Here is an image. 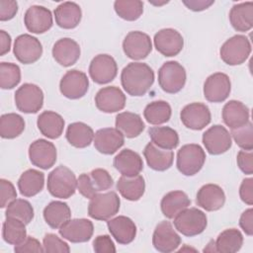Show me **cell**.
<instances>
[{"label":"cell","mask_w":253,"mask_h":253,"mask_svg":"<svg viewBox=\"0 0 253 253\" xmlns=\"http://www.w3.org/2000/svg\"><path fill=\"white\" fill-rule=\"evenodd\" d=\"M251 53V43L247 37L235 35L229 38L220 47L219 55L227 65H240L244 63Z\"/></svg>","instance_id":"cell-8"},{"label":"cell","mask_w":253,"mask_h":253,"mask_svg":"<svg viewBox=\"0 0 253 253\" xmlns=\"http://www.w3.org/2000/svg\"><path fill=\"white\" fill-rule=\"evenodd\" d=\"M57 157L55 145L43 138L33 141L29 146V158L34 166L47 170L51 168Z\"/></svg>","instance_id":"cell-13"},{"label":"cell","mask_w":253,"mask_h":253,"mask_svg":"<svg viewBox=\"0 0 253 253\" xmlns=\"http://www.w3.org/2000/svg\"><path fill=\"white\" fill-rule=\"evenodd\" d=\"M186 70L178 61H166L158 70V84L168 94L180 92L186 84Z\"/></svg>","instance_id":"cell-7"},{"label":"cell","mask_w":253,"mask_h":253,"mask_svg":"<svg viewBox=\"0 0 253 253\" xmlns=\"http://www.w3.org/2000/svg\"><path fill=\"white\" fill-rule=\"evenodd\" d=\"M14 251L16 253H25V252H44L43 246L41 242L33 236H27V238L20 244L15 245Z\"/></svg>","instance_id":"cell-52"},{"label":"cell","mask_w":253,"mask_h":253,"mask_svg":"<svg viewBox=\"0 0 253 253\" xmlns=\"http://www.w3.org/2000/svg\"><path fill=\"white\" fill-rule=\"evenodd\" d=\"M121 83L124 90L130 96L145 95L154 83L152 68L143 62H130L121 73Z\"/></svg>","instance_id":"cell-1"},{"label":"cell","mask_w":253,"mask_h":253,"mask_svg":"<svg viewBox=\"0 0 253 253\" xmlns=\"http://www.w3.org/2000/svg\"><path fill=\"white\" fill-rule=\"evenodd\" d=\"M214 3V1L211 0H190V1H183V4L185 6H187V8L189 10L195 11V12H200V11H204L206 9H208L209 7H211L212 4Z\"/></svg>","instance_id":"cell-56"},{"label":"cell","mask_w":253,"mask_h":253,"mask_svg":"<svg viewBox=\"0 0 253 253\" xmlns=\"http://www.w3.org/2000/svg\"><path fill=\"white\" fill-rule=\"evenodd\" d=\"M64 125L63 118L52 111L42 112L37 120V126L41 133L50 139H56L62 134Z\"/></svg>","instance_id":"cell-31"},{"label":"cell","mask_w":253,"mask_h":253,"mask_svg":"<svg viewBox=\"0 0 253 253\" xmlns=\"http://www.w3.org/2000/svg\"><path fill=\"white\" fill-rule=\"evenodd\" d=\"M117 190L127 201H138L144 194L145 182L141 175L133 177L122 176L117 182Z\"/></svg>","instance_id":"cell-36"},{"label":"cell","mask_w":253,"mask_h":253,"mask_svg":"<svg viewBox=\"0 0 253 253\" xmlns=\"http://www.w3.org/2000/svg\"><path fill=\"white\" fill-rule=\"evenodd\" d=\"M216 252L234 253L241 249L243 235L236 228H228L220 232L214 241Z\"/></svg>","instance_id":"cell-40"},{"label":"cell","mask_w":253,"mask_h":253,"mask_svg":"<svg viewBox=\"0 0 253 253\" xmlns=\"http://www.w3.org/2000/svg\"><path fill=\"white\" fill-rule=\"evenodd\" d=\"M196 203L207 211H215L223 207L225 194L220 186L216 184H206L198 191Z\"/></svg>","instance_id":"cell-24"},{"label":"cell","mask_w":253,"mask_h":253,"mask_svg":"<svg viewBox=\"0 0 253 253\" xmlns=\"http://www.w3.org/2000/svg\"><path fill=\"white\" fill-rule=\"evenodd\" d=\"M117 15L126 21H135L143 13V2L139 0H117L114 3Z\"/></svg>","instance_id":"cell-44"},{"label":"cell","mask_w":253,"mask_h":253,"mask_svg":"<svg viewBox=\"0 0 253 253\" xmlns=\"http://www.w3.org/2000/svg\"><path fill=\"white\" fill-rule=\"evenodd\" d=\"M152 244L157 251L161 253H170L179 247L181 244V237L170 221L162 220L154 229Z\"/></svg>","instance_id":"cell-18"},{"label":"cell","mask_w":253,"mask_h":253,"mask_svg":"<svg viewBox=\"0 0 253 253\" xmlns=\"http://www.w3.org/2000/svg\"><path fill=\"white\" fill-rule=\"evenodd\" d=\"M120 205L121 200L114 191L97 194L90 199L88 214L93 219L107 221L119 212Z\"/></svg>","instance_id":"cell-6"},{"label":"cell","mask_w":253,"mask_h":253,"mask_svg":"<svg viewBox=\"0 0 253 253\" xmlns=\"http://www.w3.org/2000/svg\"><path fill=\"white\" fill-rule=\"evenodd\" d=\"M143 156L147 165L154 171H166L174 161V152L169 149H163L149 142L143 149Z\"/></svg>","instance_id":"cell-28"},{"label":"cell","mask_w":253,"mask_h":253,"mask_svg":"<svg viewBox=\"0 0 253 253\" xmlns=\"http://www.w3.org/2000/svg\"><path fill=\"white\" fill-rule=\"evenodd\" d=\"M44 186V174L37 169H28L18 180V189L24 197L31 198L38 195Z\"/></svg>","instance_id":"cell-33"},{"label":"cell","mask_w":253,"mask_h":253,"mask_svg":"<svg viewBox=\"0 0 253 253\" xmlns=\"http://www.w3.org/2000/svg\"><path fill=\"white\" fill-rule=\"evenodd\" d=\"M203 251H204V252H216L214 241H213V240H211V241L209 242L208 246H207Z\"/></svg>","instance_id":"cell-58"},{"label":"cell","mask_w":253,"mask_h":253,"mask_svg":"<svg viewBox=\"0 0 253 253\" xmlns=\"http://www.w3.org/2000/svg\"><path fill=\"white\" fill-rule=\"evenodd\" d=\"M93 249L97 253H115L116 247L109 235H98L93 241Z\"/></svg>","instance_id":"cell-51"},{"label":"cell","mask_w":253,"mask_h":253,"mask_svg":"<svg viewBox=\"0 0 253 253\" xmlns=\"http://www.w3.org/2000/svg\"><path fill=\"white\" fill-rule=\"evenodd\" d=\"M180 119L187 128L201 130L211 123V114L206 104L194 102L186 105L182 109Z\"/></svg>","instance_id":"cell-16"},{"label":"cell","mask_w":253,"mask_h":253,"mask_svg":"<svg viewBox=\"0 0 253 253\" xmlns=\"http://www.w3.org/2000/svg\"><path fill=\"white\" fill-rule=\"evenodd\" d=\"M42 246H43L44 252H47V253H51V252L68 253L70 251L69 245L54 233H46L44 235L42 240Z\"/></svg>","instance_id":"cell-48"},{"label":"cell","mask_w":253,"mask_h":253,"mask_svg":"<svg viewBox=\"0 0 253 253\" xmlns=\"http://www.w3.org/2000/svg\"><path fill=\"white\" fill-rule=\"evenodd\" d=\"M14 100L20 112L36 114L42 108L43 92L36 84L25 83L16 90Z\"/></svg>","instance_id":"cell-9"},{"label":"cell","mask_w":253,"mask_h":253,"mask_svg":"<svg viewBox=\"0 0 253 253\" xmlns=\"http://www.w3.org/2000/svg\"><path fill=\"white\" fill-rule=\"evenodd\" d=\"M25 129L23 117L15 113L4 114L0 118V135L2 138L13 139L18 137Z\"/></svg>","instance_id":"cell-43"},{"label":"cell","mask_w":253,"mask_h":253,"mask_svg":"<svg viewBox=\"0 0 253 253\" xmlns=\"http://www.w3.org/2000/svg\"><path fill=\"white\" fill-rule=\"evenodd\" d=\"M126 95L117 86L101 88L95 96V105L97 109L107 114L122 111L126 106Z\"/></svg>","instance_id":"cell-20"},{"label":"cell","mask_w":253,"mask_h":253,"mask_svg":"<svg viewBox=\"0 0 253 253\" xmlns=\"http://www.w3.org/2000/svg\"><path fill=\"white\" fill-rule=\"evenodd\" d=\"M230 135L235 143L243 150L253 149V125L250 121L243 126L231 129Z\"/></svg>","instance_id":"cell-47"},{"label":"cell","mask_w":253,"mask_h":253,"mask_svg":"<svg viewBox=\"0 0 253 253\" xmlns=\"http://www.w3.org/2000/svg\"><path fill=\"white\" fill-rule=\"evenodd\" d=\"M153 42L156 50L167 57L179 54L184 46V39L182 35L171 28L158 31L154 35Z\"/></svg>","instance_id":"cell-19"},{"label":"cell","mask_w":253,"mask_h":253,"mask_svg":"<svg viewBox=\"0 0 253 253\" xmlns=\"http://www.w3.org/2000/svg\"><path fill=\"white\" fill-rule=\"evenodd\" d=\"M24 24L33 34H43L51 29L53 20L50 10L43 6L33 5L24 15Z\"/></svg>","instance_id":"cell-22"},{"label":"cell","mask_w":253,"mask_h":253,"mask_svg":"<svg viewBox=\"0 0 253 253\" xmlns=\"http://www.w3.org/2000/svg\"><path fill=\"white\" fill-rule=\"evenodd\" d=\"M231 91V82L227 74L215 72L210 75L204 83V96L211 103L225 101Z\"/></svg>","instance_id":"cell-17"},{"label":"cell","mask_w":253,"mask_h":253,"mask_svg":"<svg viewBox=\"0 0 253 253\" xmlns=\"http://www.w3.org/2000/svg\"><path fill=\"white\" fill-rule=\"evenodd\" d=\"M34 208L31 203L24 199H15L7 207L5 216L15 217L22 220L25 224H29L34 218Z\"/></svg>","instance_id":"cell-45"},{"label":"cell","mask_w":253,"mask_h":253,"mask_svg":"<svg viewBox=\"0 0 253 253\" xmlns=\"http://www.w3.org/2000/svg\"><path fill=\"white\" fill-rule=\"evenodd\" d=\"M11 48V36L4 30L0 31V55H5Z\"/></svg>","instance_id":"cell-57"},{"label":"cell","mask_w":253,"mask_h":253,"mask_svg":"<svg viewBox=\"0 0 253 253\" xmlns=\"http://www.w3.org/2000/svg\"><path fill=\"white\" fill-rule=\"evenodd\" d=\"M123 49L125 54L130 59H143L152 50L151 39L147 34L140 31L129 32L123 42Z\"/></svg>","instance_id":"cell-15"},{"label":"cell","mask_w":253,"mask_h":253,"mask_svg":"<svg viewBox=\"0 0 253 253\" xmlns=\"http://www.w3.org/2000/svg\"><path fill=\"white\" fill-rule=\"evenodd\" d=\"M203 144L211 155H220L231 147L232 139L229 131L221 125H213L203 133Z\"/></svg>","instance_id":"cell-14"},{"label":"cell","mask_w":253,"mask_h":253,"mask_svg":"<svg viewBox=\"0 0 253 253\" xmlns=\"http://www.w3.org/2000/svg\"><path fill=\"white\" fill-rule=\"evenodd\" d=\"M148 135L151 142L163 149L172 150L179 144L178 132L170 126H152L148 129Z\"/></svg>","instance_id":"cell-39"},{"label":"cell","mask_w":253,"mask_h":253,"mask_svg":"<svg viewBox=\"0 0 253 253\" xmlns=\"http://www.w3.org/2000/svg\"><path fill=\"white\" fill-rule=\"evenodd\" d=\"M114 167L122 174V176L133 177L138 175L143 169V161L140 155L129 149L126 148L121 150L114 158Z\"/></svg>","instance_id":"cell-27"},{"label":"cell","mask_w":253,"mask_h":253,"mask_svg":"<svg viewBox=\"0 0 253 253\" xmlns=\"http://www.w3.org/2000/svg\"><path fill=\"white\" fill-rule=\"evenodd\" d=\"M21 81V69L19 65L12 62L0 63V87L2 89H13Z\"/></svg>","instance_id":"cell-46"},{"label":"cell","mask_w":253,"mask_h":253,"mask_svg":"<svg viewBox=\"0 0 253 253\" xmlns=\"http://www.w3.org/2000/svg\"><path fill=\"white\" fill-rule=\"evenodd\" d=\"M58 232L61 237L72 243H82L91 239L94 232V225L87 218H73L67 220L58 228Z\"/></svg>","instance_id":"cell-21"},{"label":"cell","mask_w":253,"mask_h":253,"mask_svg":"<svg viewBox=\"0 0 253 253\" xmlns=\"http://www.w3.org/2000/svg\"><path fill=\"white\" fill-rule=\"evenodd\" d=\"M53 13L56 25L65 30L76 28L82 18L81 8L75 2H63L55 8Z\"/></svg>","instance_id":"cell-30"},{"label":"cell","mask_w":253,"mask_h":253,"mask_svg":"<svg viewBox=\"0 0 253 253\" xmlns=\"http://www.w3.org/2000/svg\"><path fill=\"white\" fill-rule=\"evenodd\" d=\"M228 17L235 31L248 32L253 27V3L249 1L233 5Z\"/></svg>","instance_id":"cell-32"},{"label":"cell","mask_w":253,"mask_h":253,"mask_svg":"<svg viewBox=\"0 0 253 253\" xmlns=\"http://www.w3.org/2000/svg\"><path fill=\"white\" fill-rule=\"evenodd\" d=\"M239 225L245 234L249 236L253 234V210L251 208L241 213L239 218Z\"/></svg>","instance_id":"cell-55"},{"label":"cell","mask_w":253,"mask_h":253,"mask_svg":"<svg viewBox=\"0 0 253 253\" xmlns=\"http://www.w3.org/2000/svg\"><path fill=\"white\" fill-rule=\"evenodd\" d=\"M2 237L11 245H18L27 238L26 224L15 217L7 216L2 224Z\"/></svg>","instance_id":"cell-42"},{"label":"cell","mask_w":253,"mask_h":253,"mask_svg":"<svg viewBox=\"0 0 253 253\" xmlns=\"http://www.w3.org/2000/svg\"><path fill=\"white\" fill-rule=\"evenodd\" d=\"M0 186H1V202H0V207L2 209L6 208L12 201H14L17 198V192L12 184L11 181L6 180V179H1L0 180Z\"/></svg>","instance_id":"cell-49"},{"label":"cell","mask_w":253,"mask_h":253,"mask_svg":"<svg viewBox=\"0 0 253 253\" xmlns=\"http://www.w3.org/2000/svg\"><path fill=\"white\" fill-rule=\"evenodd\" d=\"M114 184L110 173L103 168H96L90 173H82L77 179V189L86 199H92L100 192L109 190Z\"/></svg>","instance_id":"cell-3"},{"label":"cell","mask_w":253,"mask_h":253,"mask_svg":"<svg viewBox=\"0 0 253 253\" xmlns=\"http://www.w3.org/2000/svg\"><path fill=\"white\" fill-rule=\"evenodd\" d=\"M18 12V3L13 0L0 1V21L5 22L13 19Z\"/></svg>","instance_id":"cell-53"},{"label":"cell","mask_w":253,"mask_h":253,"mask_svg":"<svg viewBox=\"0 0 253 253\" xmlns=\"http://www.w3.org/2000/svg\"><path fill=\"white\" fill-rule=\"evenodd\" d=\"M89 75L97 84H108L113 81L118 73V65L115 58L103 53L96 55L90 62Z\"/></svg>","instance_id":"cell-12"},{"label":"cell","mask_w":253,"mask_h":253,"mask_svg":"<svg viewBox=\"0 0 253 253\" xmlns=\"http://www.w3.org/2000/svg\"><path fill=\"white\" fill-rule=\"evenodd\" d=\"M89 89V79L80 70H68L59 82L60 93L71 100H77L86 95Z\"/></svg>","instance_id":"cell-11"},{"label":"cell","mask_w":253,"mask_h":253,"mask_svg":"<svg viewBox=\"0 0 253 253\" xmlns=\"http://www.w3.org/2000/svg\"><path fill=\"white\" fill-rule=\"evenodd\" d=\"M191 200L183 191H172L164 195L161 200L160 208L162 213L167 218H174L180 211L189 208Z\"/></svg>","instance_id":"cell-34"},{"label":"cell","mask_w":253,"mask_h":253,"mask_svg":"<svg viewBox=\"0 0 253 253\" xmlns=\"http://www.w3.org/2000/svg\"><path fill=\"white\" fill-rule=\"evenodd\" d=\"M239 169L246 175L253 174V153L252 150H240L236 156Z\"/></svg>","instance_id":"cell-50"},{"label":"cell","mask_w":253,"mask_h":253,"mask_svg":"<svg viewBox=\"0 0 253 253\" xmlns=\"http://www.w3.org/2000/svg\"><path fill=\"white\" fill-rule=\"evenodd\" d=\"M223 123L231 129L243 126L249 122L250 112L248 107L240 101L230 100L222 108Z\"/></svg>","instance_id":"cell-29"},{"label":"cell","mask_w":253,"mask_h":253,"mask_svg":"<svg viewBox=\"0 0 253 253\" xmlns=\"http://www.w3.org/2000/svg\"><path fill=\"white\" fill-rule=\"evenodd\" d=\"M52 56L54 60L64 67H69L77 62L80 57V45L70 38L58 40L52 46Z\"/></svg>","instance_id":"cell-26"},{"label":"cell","mask_w":253,"mask_h":253,"mask_svg":"<svg viewBox=\"0 0 253 253\" xmlns=\"http://www.w3.org/2000/svg\"><path fill=\"white\" fill-rule=\"evenodd\" d=\"M239 196L243 203L248 206L253 205V179L245 178L239 188Z\"/></svg>","instance_id":"cell-54"},{"label":"cell","mask_w":253,"mask_h":253,"mask_svg":"<svg viewBox=\"0 0 253 253\" xmlns=\"http://www.w3.org/2000/svg\"><path fill=\"white\" fill-rule=\"evenodd\" d=\"M94 131L90 126L82 122H75L67 126L65 137L69 144L76 148H85L94 140Z\"/></svg>","instance_id":"cell-37"},{"label":"cell","mask_w":253,"mask_h":253,"mask_svg":"<svg viewBox=\"0 0 253 253\" xmlns=\"http://www.w3.org/2000/svg\"><path fill=\"white\" fill-rule=\"evenodd\" d=\"M13 52L17 60L23 64H32L38 61L42 54L41 42L29 34H23L16 38Z\"/></svg>","instance_id":"cell-10"},{"label":"cell","mask_w":253,"mask_h":253,"mask_svg":"<svg viewBox=\"0 0 253 253\" xmlns=\"http://www.w3.org/2000/svg\"><path fill=\"white\" fill-rule=\"evenodd\" d=\"M116 128H118L126 137H137L144 129V123L141 117L135 113L123 112L116 117Z\"/></svg>","instance_id":"cell-35"},{"label":"cell","mask_w":253,"mask_h":253,"mask_svg":"<svg viewBox=\"0 0 253 253\" xmlns=\"http://www.w3.org/2000/svg\"><path fill=\"white\" fill-rule=\"evenodd\" d=\"M94 146L102 154L111 155L125 143V135L116 127H104L94 134Z\"/></svg>","instance_id":"cell-23"},{"label":"cell","mask_w":253,"mask_h":253,"mask_svg":"<svg viewBox=\"0 0 253 253\" xmlns=\"http://www.w3.org/2000/svg\"><path fill=\"white\" fill-rule=\"evenodd\" d=\"M174 226L180 233L193 237L204 232L208 225L206 213L197 208H187L174 217Z\"/></svg>","instance_id":"cell-4"},{"label":"cell","mask_w":253,"mask_h":253,"mask_svg":"<svg viewBox=\"0 0 253 253\" xmlns=\"http://www.w3.org/2000/svg\"><path fill=\"white\" fill-rule=\"evenodd\" d=\"M46 187L52 197L68 199L75 194L77 179L75 174L68 167L59 165L48 174Z\"/></svg>","instance_id":"cell-2"},{"label":"cell","mask_w":253,"mask_h":253,"mask_svg":"<svg viewBox=\"0 0 253 253\" xmlns=\"http://www.w3.org/2000/svg\"><path fill=\"white\" fill-rule=\"evenodd\" d=\"M205 161V150L196 143L185 144L177 152V169L185 176L198 174L203 168Z\"/></svg>","instance_id":"cell-5"},{"label":"cell","mask_w":253,"mask_h":253,"mask_svg":"<svg viewBox=\"0 0 253 253\" xmlns=\"http://www.w3.org/2000/svg\"><path fill=\"white\" fill-rule=\"evenodd\" d=\"M172 115V109L168 102L157 100L146 105L143 111L144 119L147 123L159 126L167 123Z\"/></svg>","instance_id":"cell-41"},{"label":"cell","mask_w":253,"mask_h":253,"mask_svg":"<svg viewBox=\"0 0 253 253\" xmlns=\"http://www.w3.org/2000/svg\"><path fill=\"white\" fill-rule=\"evenodd\" d=\"M107 226L111 235L122 245L131 243L136 236V225L127 216L119 215L110 218L107 220Z\"/></svg>","instance_id":"cell-25"},{"label":"cell","mask_w":253,"mask_h":253,"mask_svg":"<svg viewBox=\"0 0 253 253\" xmlns=\"http://www.w3.org/2000/svg\"><path fill=\"white\" fill-rule=\"evenodd\" d=\"M43 218L45 222L54 229L60 228L71 217L70 208L66 203L52 201L43 209Z\"/></svg>","instance_id":"cell-38"}]
</instances>
